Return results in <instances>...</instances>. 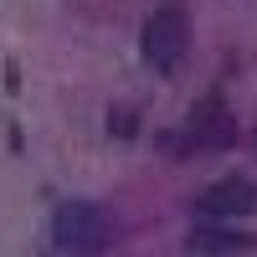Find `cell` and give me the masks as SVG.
I'll return each mask as SVG.
<instances>
[{
	"mask_svg": "<svg viewBox=\"0 0 257 257\" xmlns=\"http://www.w3.org/2000/svg\"><path fill=\"white\" fill-rule=\"evenodd\" d=\"M108 242V216L93 201H62L52 211V247L57 252H98Z\"/></svg>",
	"mask_w": 257,
	"mask_h": 257,
	"instance_id": "2",
	"label": "cell"
},
{
	"mask_svg": "<svg viewBox=\"0 0 257 257\" xmlns=\"http://www.w3.org/2000/svg\"><path fill=\"white\" fill-rule=\"evenodd\" d=\"M196 211L211 221H237V216H252L257 211V185L242 180V175H226L216 185H206L201 196H196Z\"/></svg>",
	"mask_w": 257,
	"mask_h": 257,
	"instance_id": "3",
	"label": "cell"
},
{
	"mask_svg": "<svg viewBox=\"0 0 257 257\" xmlns=\"http://www.w3.org/2000/svg\"><path fill=\"white\" fill-rule=\"evenodd\" d=\"M108 134H113V139H134V134H139V113H134V108H113V113H108Z\"/></svg>",
	"mask_w": 257,
	"mask_h": 257,
	"instance_id": "6",
	"label": "cell"
},
{
	"mask_svg": "<svg viewBox=\"0 0 257 257\" xmlns=\"http://www.w3.org/2000/svg\"><path fill=\"white\" fill-rule=\"evenodd\" d=\"M185 144L190 149H216V144H231V113L221 98H201L196 113L185 123Z\"/></svg>",
	"mask_w": 257,
	"mask_h": 257,
	"instance_id": "4",
	"label": "cell"
},
{
	"mask_svg": "<svg viewBox=\"0 0 257 257\" xmlns=\"http://www.w3.org/2000/svg\"><path fill=\"white\" fill-rule=\"evenodd\" d=\"M139 47H144V62H149L160 77H170V72L185 62V52H190V16H185L180 0H165V6L144 21Z\"/></svg>",
	"mask_w": 257,
	"mask_h": 257,
	"instance_id": "1",
	"label": "cell"
},
{
	"mask_svg": "<svg viewBox=\"0 0 257 257\" xmlns=\"http://www.w3.org/2000/svg\"><path fill=\"white\" fill-rule=\"evenodd\" d=\"M185 247H190V252H252L257 242L247 237V231H231V226H221V221L201 216V226H190Z\"/></svg>",
	"mask_w": 257,
	"mask_h": 257,
	"instance_id": "5",
	"label": "cell"
}]
</instances>
